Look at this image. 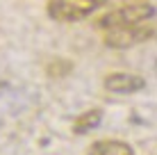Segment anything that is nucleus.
Here are the masks:
<instances>
[{"label": "nucleus", "mask_w": 157, "mask_h": 155, "mask_svg": "<svg viewBox=\"0 0 157 155\" xmlns=\"http://www.w3.org/2000/svg\"><path fill=\"white\" fill-rule=\"evenodd\" d=\"M100 119H102V112L100 110H89V112H84V114H80L78 119H75L73 130L78 132V135H84V132L98 128L100 126Z\"/></svg>", "instance_id": "6"}, {"label": "nucleus", "mask_w": 157, "mask_h": 155, "mask_svg": "<svg viewBox=\"0 0 157 155\" xmlns=\"http://www.w3.org/2000/svg\"><path fill=\"white\" fill-rule=\"evenodd\" d=\"M155 16V7L150 2H132V5H123L118 9H112L109 14H105L102 18H98V28L105 32L109 30H121V28H134V25H144Z\"/></svg>", "instance_id": "1"}, {"label": "nucleus", "mask_w": 157, "mask_h": 155, "mask_svg": "<svg viewBox=\"0 0 157 155\" xmlns=\"http://www.w3.org/2000/svg\"><path fill=\"white\" fill-rule=\"evenodd\" d=\"M153 34L150 25H134V28H121V30H109L105 32V44L109 48H130L146 41Z\"/></svg>", "instance_id": "3"}, {"label": "nucleus", "mask_w": 157, "mask_h": 155, "mask_svg": "<svg viewBox=\"0 0 157 155\" xmlns=\"http://www.w3.org/2000/svg\"><path fill=\"white\" fill-rule=\"evenodd\" d=\"M86 155H134L132 146L121 139H100L94 141Z\"/></svg>", "instance_id": "5"}, {"label": "nucleus", "mask_w": 157, "mask_h": 155, "mask_svg": "<svg viewBox=\"0 0 157 155\" xmlns=\"http://www.w3.org/2000/svg\"><path fill=\"white\" fill-rule=\"evenodd\" d=\"M107 91L112 94H137L146 87V80L141 76H134V73H109L102 80Z\"/></svg>", "instance_id": "4"}, {"label": "nucleus", "mask_w": 157, "mask_h": 155, "mask_svg": "<svg viewBox=\"0 0 157 155\" xmlns=\"http://www.w3.org/2000/svg\"><path fill=\"white\" fill-rule=\"evenodd\" d=\"M105 2L107 0H48L46 9L50 18L62 21V23H75L100 9Z\"/></svg>", "instance_id": "2"}]
</instances>
